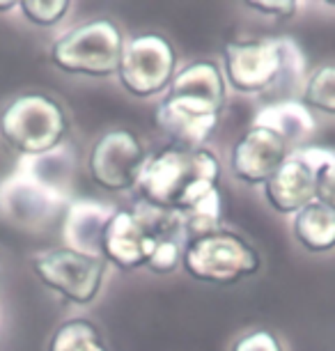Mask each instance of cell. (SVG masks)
<instances>
[{
    "label": "cell",
    "mask_w": 335,
    "mask_h": 351,
    "mask_svg": "<svg viewBox=\"0 0 335 351\" xmlns=\"http://www.w3.org/2000/svg\"><path fill=\"white\" fill-rule=\"evenodd\" d=\"M221 177V158L209 147L184 149L166 145L147 154L134 191L140 202L179 214L212 189H219Z\"/></svg>",
    "instance_id": "1"
},
{
    "label": "cell",
    "mask_w": 335,
    "mask_h": 351,
    "mask_svg": "<svg viewBox=\"0 0 335 351\" xmlns=\"http://www.w3.org/2000/svg\"><path fill=\"white\" fill-rule=\"evenodd\" d=\"M221 69L227 90L264 95L303 83L308 60L292 37H234L223 46Z\"/></svg>",
    "instance_id": "2"
},
{
    "label": "cell",
    "mask_w": 335,
    "mask_h": 351,
    "mask_svg": "<svg viewBox=\"0 0 335 351\" xmlns=\"http://www.w3.org/2000/svg\"><path fill=\"white\" fill-rule=\"evenodd\" d=\"M182 269L198 282L236 285L262 269V255L234 230H216L184 241Z\"/></svg>",
    "instance_id": "3"
},
{
    "label": "cell",
    "mask_w": 335,
    "mask_h": 351,
    "mask_svg": "<svg viewBox=\"0 0 335 351\" xmlns=\"http://www.w3.org/2000/svg\"><path fill=\"white\" fill-rule=\"evenodd\" d=\"M124 42L127 37L113 19H90L55 39L51 60L67 74L108 78L117 74Z\"/></svg>",
    "instance_id": "4"
},
{
    "label": "cell",
    "mask_w": 335,
    "mask_h": 351,
    "mask_svg": "<svg viewBox=\"0 0 335 351\" xmlns=\"http://www.w3.org/2000/svg\"><path fill=\"white\" fill-rule=\"evenodd\" d=\"M0 134L25 156H44L58 149L67 136L62 106L46 95H23L0 117Z\"/></svg>",
    "instance_id": "5"
},
{
    "label": "cell",
    "mask_w": 335,
    "mask_h": 351,
    "mask_svg": "<svg viewBox=\"0 0 335 351\" xmlns=\"http://www.w3.org/2000/svg\"><path fill=\"white\" fill-rule=\"evenodd\" d=\"M177 74V49L166 35L140 32L124 42L117 81L136 99L166 95Z\"/></svg>",
    "instance_id": "6"
},
{
    "label": "cell",
    "mask_w": 335,
    "mask_h": 351,
    "mask_svg": "<svg viewBox=\"0 0 335 351\" xmlns=\"http://www.w3.org/2000/svg\"><path fill=\"white\" fill-rule=\"evenodd\" d=\"M67 204L62 184L42 175L35 165H25L0 186L3 214L23 228H46L67 209Z\"/></svg>",
    "instance_id": "7"
},
{
    "label": "cell",
    "mask_w": 335,
    "mask_h": 351,
    "mask_svg": "<svg viewBox=\"0 0 335 351\" xmlns=\"http://www.w3.org/2000/svg\"><path fill=\"white\" fill-rule=\"evenodd\" d=\"M37 278L46 287L76 306H88L99 296L106 280V262L71 248L44 250L32 257Z\"/></svg>",
    "instance_id": "8"
},
{
    "label": "cell",
    "mask_w": 335,
    "mask_h": 351,
    "mask_svg": "<svg viewBox=\"0 0 335 351\" xmlns=\"http://www.w3.org/2000/svg\"><path fill=\"white\" fill-rule=\"evenodd\" d=\"M223 117V106L209 99L168 90L154 108V122L170 145L184 149L207 147Z\"/></svg>",
    "instance_id": "9"
},
{
    "label": "cell",
    "mask_w": 335,
    "mask_h": 351,
    "mask_svg": "<svg viewBox=\"0 0 335 351\" xmlns=\"http://www.w3.org/2000/svg\"><path fill=\"white\" fill-rule=\"evenodd\" d=\"M147 147L131 129L115 127L97 138L88 156L92 182L108 193L134 191L138 172L147 158Z\"/></svg>",
    "instance_id": "10"
},
{
    "label": "cell",
    "mask_w": 335,
    "mask_h": 351,
    "mask_svg": "<svg viewBox=\"0 0 335 351\" xmlns=\"http://www.w3.org/2000/svg\"><path fill=\"white\" fill-rule=\"evenodd\" d=\"M290 145L260 127H248L229 147L227 168L246 186H264L269 177L290 156Z\"/></svg>",
    "instance_id": "11"
},
{
    "label": "cell",
    "mask_w": 335,
    "mask_h": 351,
    "mask_svg": "<svg viewBox=\"0 0 335 351\" xmlns=\"http://www.w3.org/2000/svg\"><path fill=\"white\" fill-rule=\"evenodd\" d=\"M159 237L131 207H117L101 237V260L120 271L145 269Z\"/></svg>",
    "instance_id": "12"
},
{
    "label": "cell",
    "mask_w": 335,
    "mask_h": 351,
    "mask_svg": "<svg viewBox=\"0 0 335 351\" xmlns=\"http://www.w3.org/2000/svg\"><path fill=\"white\" fill-rule=\"evenodd\" d=\"M266 204L280 216H294L306 204L314 202V172L297 152H290L285 163L262 186Z\"/></svg>",
    "instance_id": "13"
},
{
    "label": "cell",
    "mask_w": 335,
    "mask_h": 351,
    "mask_svg": "<svg viewBox=\"0 0 335 351\" xmlns=\"http://www.w3.org/2000/svg\"><path fill=\"white\" fill-rule=\"evenodd\" d=\"M115 209V204L99 200L69 202L62 218L64 248L90 257H101V237Z\"/></svg>",
    "instance_id": "14"
},
{
    "label": "cell",
    "mask_w": 335,
    "mask_h": 351,
    "mask_svg": "<svg viewBox=\"0 0 335 351\" xmlns=\"http://www.w3.org/2000/svg\"><path fill=\"white\" fill-rule=\"evenodd\" d=\"M251 127H260L271 131L290 145V149H297L314 134L317 120L314 112L301 101V99H278V101L264 104L253 115Z\"/></svg>",
    "instance_id": "15"
},
{
    "label": "cell",
    "mask_w": 335,
    "mask_h": 351,
    "mask_svg": "<svg viewBox=\"0 0 335 351\" xmlns=\"http://www.w3.org/2000/svg\"><path fill=\"white\" fill-rule=\"evenodd\" d=\"M292 237L312 255L331 253L335 250V211L319 202L306 204L292 216Z\"/></svg>",
    "instance_id": "16"
},
{
    "label": "cell",
    "mask_w": 335,
    "mask_h": 351,
    "mask_svg": "<svg viewBox=\"0 0 335 351\" xmlns=\"http://www.w3.org/2000/svg\"><path fill=\"white\" fill-rule=\"evenodd\" d=\"M173 92H186V95H195L209 101L219 104L225 108L227 101V83L223 76V69L219 62L214 60H193L177 69V74L170 83Z\"/></svg>",
    "instance_id": "17"
},
{
    "label": "cell",
    "mask_w": 335,
    "mask_h": 351,
    "mask_svg": "<svg viewBox=\"0 0 335 351\" xmlns=\"http://www.w3.org/2000/svg\"><path fill=\"white\" fill-rule=\"evenodd\" d=\"M314 172V202L335 211V147L301 145L294 149Z\"/></svg>",
    "instance_id": "18"
},
{
    "label": "cell",
    "mask_w": 335,
    "mask_h": 351,
    "mask_svg": "<svg viewBox=\"0 0 335 351\" xmlns=\"http://www.w3.org/2000/svg\"><path fill=\"white\" fill-rule=\"evenodd\" d=\"M223 195L221 186L212 189L209 193L198 197L193 204H188L186 209L179 211L184 241L193 239V237L207 234V232H216L223 228Z\"/></svg>",
    "instance_id": "19"
},
{
    "label": "cell",
    "mask_w": 335,
    "mask_h": 351,
    "mask_svg": "<svg viewBox=\"0 0 335 351\" xmlns=\"http://www.w3.org/2000/svg\"><path fill=\"white\" fill-rule=\"evenodd\" d=\"M49 351H110L90 319H69L51 337Z\"/></svg>",
    "instance_id": "20"
},
{
    "label": "cell",
    "mask_w": 335,
    "mask_h": 351,
    "mask_svg": "<svg viewBox=\"0 0 335 351\" xmlns=\"http://www.w3.org/2000/svg\"><path fill=\"white\" fill-rule=\"evenodd\" d=\"M301 101L312 112L335 117V62L321 64L306 76L301 85Z\"/></svg>",
    "instance_id": "21"
},
{
    "label": "cell",
    "mask_w": 335,
    "mask_h": 351,
    "mask_svg": "<svg viewBox=\"0 0 335 351\" xmlns=\"http://www.w3.org/2000/svg\"><path fill=\"white\" fill-rule=\"evenodd\" d=\"M182 250H184V239L179 237H159L154 241L152 250H149L145 269L152 274H173L182 267Z\"/></svg>",
    "instance_id": "22"
},
{
    "label": "cell",
    "mask_w": 335,
    "mask_h": 351,
    "mask_svg": "<svg viewBox=\"0 0 335 351\" xmlns=\"http://www.w3.org/2000/svg\"><path fill=\"white\" fill-rule=\"evenodd\" d=\"M69 8L71 5L67 0H25L21 3L25 16L37 25H55L58 21H62Z\"/></svg>",
    "instance_id": "23"
},
{
    "label": "cell",
    "mask_w": 335,
    "mask_h": 351,
    "mask_svg": "<svg viewBox=\"0 0 335 351\" xmlns=\"http://www.w3.org/2000/svg\"><path fill=\"white\" fill-rule=\"evenodd\" d=\"M229 351H285L278 333L271 328H251L232 342Z\"/></svg>",
    "instance_id": "24"
},
{
    "label": "cell",
    "mask_w": 335,
    "mask_h": 351,
    "mask_svg": "<svg viewBox=\"0 0 335 351\" xmlns=\"http://www.w3.org/2000/svg\"><path fill=\"white\" fill-rule=\"evenodd\" d=\"M246 8L271 19H278V21H287V19L297 16V12L303 8V3H299V0H258V3H246Z\"/></svg>",
    "instance_id": "25"
},
{
    "label": "cell",
    "mask_w": 335,
    "mask_h": 351,
    "mask_svg": "<svg viewBox=\"0 0 335 351\" xmlns=\"http://www.w3.org/2000/svg\"><path fill=\"white\" fill-rule=\"evenodd\" d=\"M10 8H16V3H0V12H3V10H10Z\"/></svg>",
    "instance_id": "26"
}]
</instances>
